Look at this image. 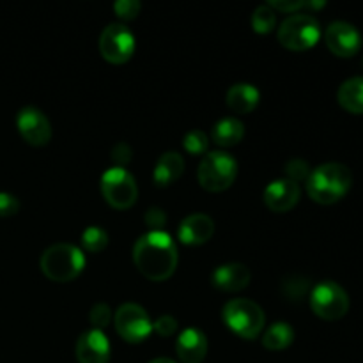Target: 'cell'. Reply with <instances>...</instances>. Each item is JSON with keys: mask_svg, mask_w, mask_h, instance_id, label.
<instances>
[{"mask_svg": "<svg viewBox=\"0 0 363 363\" xmlns=\"http://www.w3.org/2000/svg\"><path fill=\"white\" fill-rule=\"evenodd\" d=\"M177 247L163 230H151L137 240L133 247V262L138 272L152 282L170 279L177 268Z\"/></svg>", "mask_w": 363, "mask_h": 363, "instance_id": "obj_1", "label": "cell"}, {"mask_svg": "<svg viewBox=\"0 0 363 363\" xmlns=\"http://www.w3.org/2000/svg\"><path fill=\"white\" fill-rule=\"evenodd\" d=\"M353 184V174L344 163H323L307 179V194L318 204H335L346 197Z\"/></svg>", "mask_w": 363, "mask_h": 363, "instance_id": "obj_2", "label": "cell"}, {"mask_svg": "<svg viewBox=\"0 0 363 363\" xmlns=\"http://www.w3.org/2000/svg\"><path fill=\"white\" fill-rule=\"evenodd\" d=\"M41 272L53 282H71L85 268V255L77 245L55 243L46 248L41 255Z\"/></svg>", "mask_w": 363, "mask_h": 363, "instance_id": "obj_3", "label": "cell"}, {"mask_svg": "<svg viewBox=\"0 0 363 363\" xmlns=\"http://www.w3.org/2000/svg\"><path fill=\"white\" fill-rule=\"evenodd\" d=\"M222 319L230 332L245 340L257 339L266 325V315L255 301L247 298H236L223 305Z\"/></svg>", "mask_w": 363, "mask_h": 363, "instance_id": "obj_4", "label": "cell"}, {"mask_svg": "<svg viewBox=\"0 0 363 363\" xmlns=\"http://www.w3.org/2000/svg\"><path fill=\"white\" fill-rule=\"evenodd\" d=\"M238 176V162L225 151L206 152L199 165V183L204 190L218 194L227 190Z\"/></svg>", "mask_w": 363, "mask_h": 363, "instance_id": "obj_5", "label": "cell"}, {"mask_svg": "<svg viewBox=\"0 0 363 363\" xmlns=\"http://www.w3.org/2000/svg\"><path fill=\"white\" fill-rule=\"evenodd\" d=\"M321 38V25L312 14L294 13L280 23L277 39L287 50L303 52L318 45Z\"/></svg>", "mask_w": 363, "mask_h": 363, "instance_id": "obj_6", "label": "cell"}, {"mask_svg": "<svg viewBox=\"0 0 363 363\" xmlns=\"http://www.w3.org/2000/svg\"><path fill=\"white\" fill-rule=\"evenodd\" d=\"M311 308L325 321H337L350 311V296L337 282L325 280L312 289Z\"/></svg>", "mask_w": 363, "mask_h": 363, "instance_id": "obj_7", "label": "cell"}, {"mask_svg": "<svg viewBox=\"0 0 363 363\" xmlns=\"http://www.w3.org/2000/svg\"><path fill=\"white\" fill-rule=\"evenodd\" d=\"M101 194L113 209H130L138 199V186L126 169L112 167L101 176Z\"/></svg>", "mask_w": 363, "mask_h": 363, "instance_id": "obj_8", "label": "cell"}, {"mask_svg": "<svg viewBox=\"0 0 363 363\" xmlns=\"http://www.w3.org/2000/svg\"><path fill=\"white\" fill-rule=\"evenodd\" d=\"M113 325L121 339L130 344H140L151 335L152 323L144 307L137 303H124L113 314Z\"/></svg>", "mask_w": 363, "mask_h": 363, "instance_id": "obj_9", "label": "cell"}, {"mask_svg": "<svg viewBox=\"0 0 363 363\" xmlns=\"http://www.w3.org/2000/svg\"><path fill=\"white\" fill-rule=\"evenodd\" d=\"M99 52L112 64H124L135 52V35L126 25L110 23L99 35Z\"/></svg>", "mask_w": 363, "mask_h": 363, "instance_id": "obj_10", "label": "cell"}, {"mask_svg": "<svg viewBox=\"0 0 363 363\" xmlns=\"http://www.w3.org/2000/svg\"><path fill=\"white\" fill-rule=\"evenodd\" d=\"M16 128L27 144L43 147L52 138V124L48 117L34 106H25L16 116Z\"/></svg>", "mask_w": 363, "mask_h": 363, "instance_id": "obj_11", "label": "cell"}, {"mask_svg": "<svg viewBox=\"0 0 363 363\" xmlns=\"http://www.w3.org/2000/svg\"><path fill=\"white\" fill-rule=\"evenodd\" d=\"M325 43L330 52L337 57H353L362 48V34L354 25L347 21H332L325 30Z\"/></svg>", "mask_w": 363, "mask_h": 363, "instance_id": "obj_12", "label": "cell"}, {"mask_svg": "<svg viewBox=\"0 0 363 363\" xmlns=\"http://www.w3.org/2000/svg\"><path fill=\"white\" fill-rule=\"evenodd\" d=\"M300 184L289 179H275L266 186L264 204L273 213H287L300 202Z\"/></svg>", "mask_w": 363, "mask_h": 363, "instance_id": "obj_13", "label": "cell"}, {"mask_svg": "<svg viewBox=\"0 0 363 363\" xmlns=\"http://www.w3.org/2000/svg\"><path fill=\"white\" fill-rule=\"evenodd\" d=\"M110 342L99 330H89L78 337L77 360L78 363H108Z\"/></svg>", "mask_w": 363, "mask_h": 363, "instance_id": "obj_14", "label": "cell"}, {"mask_svg": "<svg viewBox=\"0 0 363 363\" xmlns=\"http://www.w3.org/2000/svg\"><path fill=\"white\" fill-rule=\"evenodd\" d=\"M215 233V222L211 216L204 213H191L183 222L179 223L177 236L183 245L188 247H197V245L208 243Z\"/></svg>", "mask_w": 363, "mask_h": 363, "instance_id": "obj_15", "label": "cell"}, {"mask_svg": "<svg viewBox=\"0 0 363 363\" xmlns=\"http://www.w3.org/2000/svg\"><path fill=\"white\" fill-rule=\"evenodd\" d=\"M252 280L250 269L241 262H229L222 264L213 272L211 282L216 289L225 291V293H238L248 287Z\"/></svg>", "mask_w": 363, "mask_h": 363, "instance_id": "obj_16", "label": "cell"}, {"mask_svg": "<svg viewBox=\"0 0 363 363\" xmlns=\"http://www.w3.org/2000/svg\"><path fill=\"white\" fill-rule=\"evenodd\" d=\"M176 353L183 363H201L208 354V339L199 328L183 330L177 337Z\"/></svg>", "mask_w": 363, "mask_h": 363, "instance_id": "obj_17", "label": "cell"}, {"mask_svg": "<svg viewBox=\"0 0 363 363\" xmlns=\"http://www.w3.org/2000/svg\"><path fill=\"white\" fill-rule=\"evenodd\" d=\"M183 170H184V160L179 152L176 151L163 152L155 165L152 181H155V184L158 188L170 186V184L176 183V181L183 176Z\"/></svg>", "mask_w": 363, "mask_h": 363, "instance_id": "obj_18", "label": "cell"}, {"mask_svg": "<svg viewBox=\"0 0 363 363\" xmlns=\"http://www.w3.org/2000/svg\"><path fill=\"white\" fill-rule=\"evenodd\" d=\"M259 99H261V92L255 85L247 84V82H240L234 84L233 87L227 91V106L233 110L234 113H250L257 108Z\"/></svg>", "mask_w": 363, "mask_h": 363, "instance_id": "obj_19", "label": "cell"}, {"mask_svg": "<svg viewBox=\"0 0 363 363\" xmlns=\"http://www.w3.org/2000/svg\"><path fill=\"white\" fill-rule=\"evenodd\" d=\"M245 137V124L238 117H223L213 126L211 140L220 147H233Z\"/></svg>", "mask_w": 363, "mask_h": 363, "instance_id": "obj_20", "label": "cell"}, {"mask_svg": "<svg viewBox=\"0 0 363 363\" xmlns=\"http://www.w3.org/2000/svg\"><path fill=\"white\" fill-rule=\"evenodd\" d=\"M337 99L347 112L363 113V77H353L342 82L337 91Z\"/></svg>", "mask_w": 363, "mask_h": 363, "instance_id": "obj_21", "label": "cell"}, {"mask_svg": "<svg viewBox=\"0 0 363 363\" xmlns=\"http://www.w3.org/2000/svg\"><path fill=\"white\" fill-rule=\"evenodd\" d=\"M294 340V330L289 323H275L262 333V346L269 351H282Z\"/></svg>", "mask_w": 363, "mask_h": 363, "instance_id": "obj_22", "label": "cell"}, {"mask_svg": "<svg viewBox=\"0 0 363 363\" xmlns=\"http://www.w3.org/2000/svg\"><path fill=\"white\" fill-rule=\"evenodd\" d=\"M82 247L85 248L91 254H99V252L105 250L108 247V234H106L105 229L98 225H91L82 233Z\"/></svg>", "mask_w": 363, "mask_h": 363, "instance_id": "obj_23", "label": "cell"}, {"mask_svg": "<svg viewBox=\"0 0 363 363\" xmlns=\"http://www.w3.org/2000/svg\"><path fill=\"white\" fill-rule=\"evenodd\" d=\"M277 25V13L268 6L262 4L252 13V28L257 34H269Z\"/></svg>", "mask_w": 363, "mask_h": 363, "instance_id": "obj_24", "label": "cell"}, {"mask_svg": "<svg viewBox=\"0 0 363 363\" xmlns=\"http://www.w3.org/2000/svg\"><path fill=\"white\" fill-rule=\"evenodd\" d=\"M183 147L188 155L191 156H202L208 152L209 138L202 130H191L184 135Z\"/></svg>", "mask_w": 363, "mask_h": 363, "instance_id": "obj_25", "label": "cell"}, {"mask_svg": "<svg viewBox=\"0 0 363 363\" xmlns=\"http://www.w3.org/2000/svg\"><path fill=\"white\" fill-rule=\"evenodd\" d=\"M89 319H91L92 330H99V332H103V330H105L106 326H110V323H112L113 312L112 308H110V305L96 303L94 307L91 308V315H89Z\"/></svg>", "mask_w": 363, "mask_h": 363, "instance_id": "obj_26", "label": "cell"}, {"mask_svg": "<svg viewBox=\"0 0 363 363\" xmlns=\"http://www.w3.org/2000/svg\"><path fill=\"white\" fill-rule=\"evenodd\" d=\"M312 169L305 160L301 158H293L291 162H287L286 165V179L293 181V183H300V181H307L311 176Z\"/></svg>", "mask_w": 363, "mask_h": 363, "instance_id": "obj_27", "label": "cell"}, {"mask_svg": "<svg viewBox=\"0 0 363 363\" xmlns=\"http://www.w3.org/2000/svg\"><path fill=\"white\" fill-rule=\"evenodd\" d=\"M140 2L138 0H119V2L113 4V11H116L117 16L124 21L135 20V18L140 14Z\"/></svg>", "mask_w": 363, "mask_h": 363, "instance_id": "obj_28", "label": "cell"}, {"mask_svg": "<svg viewBox=\"0 0 363 363\" xmlns=\"http://www.w3.org/2000/svg\"><path fill=\"white\" fill-rule=\"evenodd\" d=\"M282 289L287 298H291V300H300V298H303L305 294H307L308 286L307 280L300 279V277H293L289 282H284Z\"/></svg>", "mask_w": 363, "mask_h": 363, "instance_id": "obj_29", "label": "cell"}, {"mask_svg": "<svg viewBox=\"0 0 363 363\" xmlns=\"http://www.w3.org/2000/svg\"><path fill=\"white\" fill-rule=\"evenodd\" d=\"M177 321L172 318V315L165 314V315H160L155 323H152V330L158 333L160 337H170L177 332Z\"/></svg>", "mask_w": 363, "mask_h": 363, "instance_id": "obj_30", "label": "cell"}, {"mask_svg": "<svg viewBox=\"0 0 363 363\" xmlns=\"http://www.w3.org/2000/svg\"><path fill=\"white\" fill-rule=\"evenodd\" d=\"M18 211H20V201L13 194L0 191V216L7 218V216H14Z\"/></svg>", "mask_w": 363, "mask_h": 363, "instance_id": "obj_31", "label": "cell"}, {"mask_svg": "<svg viewBox=\"0 0 363 363\" xmlns=\"http://www.w3.org/2000/svg\"><path fill=\"white\" fill-rule=\"evenodd\" d=\"M110 155H112V160L116 162V167L124 169V167L131 162L133 152H131V147L126 144V142H117V144L112 147V152H110Z\"/></svg>", "mask_w": 363, "mask_h": 363, "instance_id": "obj_32", "label": "cell"}, {"mask_svg": "<svg viewBox=\"0 0 363 363\" xmlns=\"http://www.w3.org/2000/svg\"><path fill=\"white\" fill-rule=\"evenodd\" d=\"M144 222L145 225L151 227V230H160L162 227H165L167 223V215L165 211H163L162 208H149L147 211H145V216H144Z\"/></svg>", "mask_w": 363, "mask_h": 363, "instance_id": "obj_33", "label": "cell"}, {"mask_svg": "<svg viewBox=\"0 0 363 363\" xmlns=\"http://www.w3.org/2000/svg\"><path fill=\"white\" fill-rule=\"evenodd\" d=\"M268 6L273 11H280V13H298L305 7V2H301V0H272V2H268Z\"/></svg>", "mask_w": 363, "mask_h": 363, "instance_id": "obj_34", "label": "cell"}, {"mask_svg": "<svg viewBox=\"0 0 363 363\" xmlns=\"http://www.w3.org/2000/svg\"><path fill=\"white\" fill-rule=\"evenodd\" d=\"M149 363H176V362L170 360V358H156V360H152Z\"/></svg>", "mask_w": 363, "mask_h": 363, "instance_id": "obj_35", "label": "cell"}]
</instances>
